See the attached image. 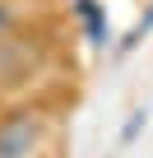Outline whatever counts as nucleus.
<instances>
[{
  "mask_svg": "<svg viewBox=\"0 0 153 158\" xmlns=\"http://www.w3.org/2000/svg\"><path fill=\"white\" fill-rule=\"evenodd\" d=\"M42 130H46L42 112H33V107L10 112L0 121V158H33L42 144Z\"/></svg>",
  "mask_w": 153,
  "mask_h": 158,
  "instance_id": "obj_1",
  "label": "nucleus"
},
{
  "mask_svg": "<svg viewBox=\"0 0 153 158\" xmlns=\"http://www.w3.org/2000/svg\"><path fill=\"white\" fill-rule=\"evenodd\" d=\"M5 23H10V5L0 0V28H5Z\"/></svg>",
  "mask_w": 153,
  "mask_h": 158,
  "instance_id": "obj_2",
  "label": "nucleus"
}]
</instances>
